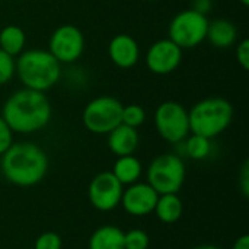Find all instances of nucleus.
I'll return each instance as SVG.
<instances>
[{
	"mask_svg": "<svg viewBox=\"0 0 249 249\" xmlns=\"http://www.w3.org/2000/svg\"><path fill=\"white\" fill-rule=\"evenodd\" d=\"M207 26L209 19L206 15H201L193 9H185L172 18L168 26V38L182 51L196 48L206 41Z\"/></svg>",
	"mask_w": 249,
	"mask_h": 249,
	"instance_id": "7",
	"label": "nucleus"
},
{
	"mask_svg": "<svg viewBox=\"0 0 249 249\" xmlns=\"http://www.w3.org/2000/svg\"><path fill=\"white\" fill-rule=\"evenodd\" d=\"M48 51L60 64H71L77 61L85 51V35L77 26L64 23L51 34Z\"/></svg>",
	"mask_w": 249,
	"mask_h": 249,
	"instance_id": "9",
	"label": "nucleus"
},
{
	"mask_svg": "<svg viewBox=\"0 0 249 249\" xmlns=\"http://www.w3.org/2000/svg\"><path fill=\"white\" fill-rule=\"evenodd\" d=\"M142 172H143L142 162L134 155L118 156L112 168V175L123 185H131L137 182L142 177Z\"/></svg>",
	"mask_w": 249,
	"mask_h": 249,
	"instance_id": "17",
	"label": "nucleus"
},
{
	"mask_svg": "<svg viewBox=\"0 0 249 249\" xmlns=\"http://www.w3.org/2000/svg\"><path fill=\"white\" fill-rule=\"evenodd\" d=\"M182 61V50L169 38L158 39L146 53V66L153 74L174 73Z\"/></svg>",
	"mask_w": 249,
	"mask_h": 249,
	"instance_id": "11",
	"label": "nucleus"
},
{
	"mask_svg": "<svg viewBox=\"0 0 249 249\" xmlns=\"http://www.w3.org/2000/svg\"><path fill=\"white\" fill-rule=\"evenodd\" d=\"M107 136H108V142H107L108 147L117 158L133 155L140 143L137 128L128 127L123 123L117 125L112 131H109Z\"/></svg>",
	"mask_w": 249,
	"mask_h": 249,
	"instance_id": "14",
	"label": "nucleus"
},
{
	"mask_svg": "<svg viewBox=\"0 0 249 249\" xmlns=\"http://www.w3.org/2000/svg\"><path fill=\"white\" fill-rule=\"evenodd\" d=\"M185 181L184 160L174 153L156 156L147 168V184L159 194H177Z\"/></svg>",
	"mask_w": 249,
	"mask_h": 249,
	"instance_id": "5",
	"label": "nucleus"
},
{
	"mask_svg": "<svg viewBox=\"0 0 249 249\" xmlns=\"http://www.w3.org/2000/svg\"><path fill=\"white\" fill-rule=\"evenodd\" d=\"M191 9L207 16L213 9V0H193Z\"/></svg>",
	"mask_w": 249,
	"mask_h": 249,
	"instance_id": "28",
	"label": "nucleus"
},
{
	"mask_svg": "<svg viewBox=\"0 0 249 249\" xmlns=\"http://www.w3.org/2000/svg\"><path fill=\"white\" fill-rule=\"evenodd\" d=\"M12 143H13V131L0 115V156L12 146Z\"/></svg>",
	"mask_w": 249,
	"mask_h": 249,
	"instance_id": "25",
	"label": "nucleus"
},
{
	"mask_svg": "<svg viewBox=\"0 0 249 249\" xmlns=\"http://www.w3.org/2000/svg\"><path fill=\"white\" fill-rule=\"evenodd\" d=\"M124 185L112 172H101L89 184L88 196L90 204L99 212H111L121 203Z\"/></svg>",
	"mask_w": 249,
	"mask_h": 249,
	"instance_id": "10",
	"label": "nucleus"
},
{
	"mask_svg": "<svg viewBox=\"0 0 249 249\" xmlns=\"http://www.w3.org/2000/svg\"><path fill=\"white\" fill-rule=\"evenodd\" d=\"M155 127L159 136L172 144L184 142L190 136L188 109L177 101H165L155 111Z\"/></svg>",
	"mask_w": 249,
	"mask_h": 249,
	"instance_id": "8",
	"label": "nucleus"
},
{
	"mask_svg": "<svg viewBox=\"0 0 249 249\" xmlns=\"http://www.w3.org/2000/svg\"><path fill=\"white\" fill-rule=\"evenodd\" d=\"M185 153L194 160H203L212 153V140L191 133L185 139Z\"/></svg>",
	"mask_w": 249,
	"mask_h": 249,
	"instance_id": "20",
	"label": "nucleus"
},
{
	"mask_svg": "<svg viewBox=\"0 0 249 249\" xmlns=\"http://www.w3.org/2000/svg\"><path fill=\"white\" fill-rule=\"evenodd\" d=\"M16 73V61L15 57L9 55L3 50H0V86L9 83Z\"/></svg>",
	"mask_w": 249,
	"mask_h": 249,
	"instance_id": "23",
	"label": "nucleus"
},
{
	"mask_svg": "<svg viewBox=\"0 0 249 249\" xmlns=\"http://www.w3.org/2000/svg\"><path fill=\"white\" fill-rule=\"evenodd\" d=\"M61 247H63V241L58 233L44 232L36 238L32 249H61Z\"/></svg>",
	"mask_w": 249,
	"mask_h": 249,
	"instance_id": "24",
	"label": "nucleus"
},
{
	"mask_svg": "<svg viewBox=\"0 0 249 249\" xmlns=\"http://www.w3.org/2000/svg\"><path fill=\"white\" fill-rule=\"evenodd\" d=\"M206 39L219 50H226L235 45L238 39V28L236 25L225 18H219L214 20H209Z\"/></svg>",
	"mask_w": 249,
	"mask_h": 249,
	"instance_id": "15",
	"label": "nucleus"
},
{
	"mask_svg": "<svg viewBox=\"0 0 249 249\" xmlns=\"http://www.w3.org/2000/svg\"><path fill=\"white\" fill-rule=\"evenodd\" d=\"M193 249H220L219 247H214V245H200V247H196Z\"/></svg>",
	"mask_w": 249,
	"mask_h": 249,
	"instance_id": "30",
	"label": "nucleus"
},
{
	"mask_svg": "<svg viewBox=\"0 0 249 249\" xmlns=\"http://www.w3.org/2000/svg\"><path fill=\"white\" fill-rule=\"evenodd\" d=\"M190 133L214 139L226 131L233 120L232 104L220 96L204 98L188 111Z\"/></svg>",
	"mask_w": 249,
	"mask_h": 249,
	"instance_id": "4",
	"label": "nucleus"
},
{
	"mask_svg": "<svg viewBox=\"0 0 249 249\" xmlns=\"http://www.w3.org/2000/svg\"><path fill=\"white\" fill-rule=\"evenodd\" d=\"M16 76L23 88L47 92L61 77V64L48 50H25L16 58Z\"/></svg>",
	"mask_w": 249,
	"mask_h": 249,
	"instance_id": "3",
	"label": "nucleus"
},
{
	"mask_svg": "<svg viewBox=\"0 0 249 249\" xmlns=\"http://www.w3.org/2000/svg\"><path fill=\"white\" fill-rule=\"evenodd\" d=\"M26 34L18 25H6L0 29V50L12 57H18L25 51Z\"/></svg>",
	"mask_w": 249,
	"mask_h": 249,
	"instance_id": "19",
	"label": "nucleus"
},
{
	"mask_svg": "<svg viewBox=\"0 0 249 249\" xmlns=\"http://www.w3.org/2000/svg\"><path fill=\"white\" fill-rule=\"evenodd\" d=\"M149 245V235L142 229H133L124 233V249H147Z\"/></svg>",
	"mask_w": 249,
	"mask_h": 249,
	"instance_id": "22",
	"label": "nucleus"
},
{
	"mask_svg": "<svg viewBox=\"0 0 249 249\" xmlns=\"http://www.w3.org/2000/svg\"><path fill=\"white\" fill-rule=\"evenodd\" d=\"M143 1H156V0H143Z\"/></svg>",
	"mask_w": 249,
	"mask_h": 249,
	"instance_id": "32",
	"label": "nucleus"
},
{
	"mask_svg": "<svg viewBox=\"0 0 249 249\" xmlns=\"http://www.w3.org/2000/svg\"><path fill=\"white\" fill-rule=\"evenodd\" d=\"M236 60L242 70H249V39H242L236 45Z\"/></svg>",
	"mask_w": 249,
	"mask_h": 249,
	"instance_id": "26",
	"label": "nucleus"
},
{
	"mask_svg": "<svg viewBox=\"0 0 249 249\" xmlns=\"http://www.w3.org/2000/svg\"><path fill=\"white\" fill-rule=\"evenodd\" d=\"M232 249H249V235H242V236H239V238L235 241Z\"/></svg>",
	"mask_w": 249,
	"mask_h": 249,
	"instance_id": "29",
	"label": "nucleus"
},
{
	"mask_svg": "<svg viewBox=\"0 0 249 249\" xmlns=\"http://www.w3.org/2000/svg\"><path fill=\"white\" fill-rule=\"evenodd\" d=\"M108 55L114 66L131 69L140 60V45L131 35L118 34L108 44Z\"/></svg>",
	"mask_w": 249,
	"mask_h": 249,
	"instance_id": "13",
	"label": "nucleus"
},
{
	"mask_svg": "<svg viewBox=\"0 0 249 249\" xmlns=\"http://www.w3.org/2000/svg\"><path fill=\"white\" fill-rule=\"evenodd\" d=\"M239 187H241V191L245 197L249 196V163L245 162L242 169H241V177H239Z\"/></svg>",
	"mask_w": 249,
	"mask_h": 249,
	"instance_id": "27",
	"label": "nucleus"
},
{
	"mask_svg": "<svg viewBox=\"0 0 249 249\" xmlns=\"http://www.w3.org/2000/svg\"><path fill=\"white\" fill-rule=\"evenodd\" d=\"M146 121V111L142 105L139 104H130V105H123V114H121V123L137 128Z\"/></svg>",
	"mask_w": 249,
	"mask_h": 249,
	"instance_id": "21",
	"label": "nucleus"
},
{
	"mask_svg": "<svg viewBox=\"0 0 249 249\" xmlns=\"http://www.w3.org/2000/svg\"><path fill=\"white\" fill-rule=\"evenodd\" d=\"M0 168L10 184L16 187H34L47 175L48 156L35 143H12L1 155Z\"/></svg>",
	"mask_w": 249,
	"mask_h": 249,
	"instance_id": "2",
	"label": "nucleus"
},
{
	"mask_svg": "<svg viewBox=\"0 0 249 249\" xmlns=\"http://www.w3.org/2000/svg\"><path fill=\"white\" fill-rule=\"evenodd\" d=\"M31 249H32V248H31Z\"/></svg>",
	"mask_w": 249,
	"mask_h": 249,
	"instance_id": "33",
	"label": "nucleus"
},
{
	"mask_svg": "<svg viewBox=\"0 0 249 249\" xmlns=\"http://www.w3.org/2000/svg\"><path fill=\"white\" fill-rule=\"evenodd\" d=\"M159 194L147 182H134L123 191L121 206L131 216H147L153 213Z\"/></svg>",
	"mask_w": 249,
	"mask_h": 249,
	"instance_id": "12",
	"label": "nucleus"
},
{
	"mask_svg": "<svg viewBox=\"0 0 249 249\" xmlns=\"http://www.w3.org/2000/svg\"><path fill=\"white\" fill-rule=\"evenodd\" d=\"M89 249H124V232L112 225L101 226L92 233Z\"/></svg>",
	"mask_w": 249,
	"mask_h": 249,
	"instance_id": "16",
	"label": "nucleus"
},
{
	"mask_svg": "<svg viewBox=\"0 0 249 249\" xmlns=\"http://www.w3.org/2000/svg\"><path fill=\"white\" fill-rule=\"evenodd\" d=\"M239 3H242L244 6H249V0H238Z\"/></svg>",
	"mask_w": 249,
	"mask_h": 249,
	"instance_id": "31",
	"label": "nucleus"
},
{
	"mask_svg": "<svg viewBox=\"0 0 249 249\" xmlns=\"http://www.w3.org/2000/svg\"><path fill=\"white\" fill-rule=\"evenodd\" d=\"M182 210V200L178 197V194H162L159 196L153 212L162 223L172 225L181 219Z\"/></svg>",
	"mask_w": 249,
	"mask_h": 249,
	"instance_id": "18",
	"label": "nucleus"
},
{
	"mask_svg": "<svg viewBox=\"0 0 249 249\" xmlns=\"http://www.w3.org/2000/svg\"><path fill=\"white\" fill-rule=\"evenodd\" d=\"M121 101L109 95H102L86 104L82 112V123L93 134H108L121 124Z\"/></svg>",
	"mask_w": 249,
	"mask_h": 249,
	"instance_id": "6",
	"label": "nucleus"
},
{
	"mask_svg": "<svg viewBox=\"0 0 249 249\" xmlns=\"http://www.w3.org/2000/svg\"><path fill=\"white\" fill-rule=\"evenodd\" d=\"M0 115L13 133L31 134L50 123L53 108L45 92L22 88L6 99Z\"/></svg>",
	"mask_w": 249,
	"mask_h": 249,
	"instance_id": "1",
	"label": "nucleus"
}]
</instances>
